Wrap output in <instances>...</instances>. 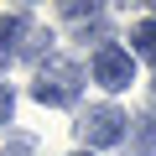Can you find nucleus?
Instances as JSON below:
<instances>
[{
	"mask_svg": "<svg viewBox=\"0 0 156 156\" xmlns=\"http://www.w3.org/2000/svg\"><path fill=\"white\" fill-rule=\"evenodd\" d=\"M78 89H83V68H78L73 57H47V62L37 68L31 99H37V104L62 109V104H73V99H78Z\"/></svg>",
	"mask_w": 156,
	"mask_h": 156,
	"instance_id": "obj_1",
	"label": "nucleus"
},
{
	"mask_svg": "<svg viewBox=\"0 0 156 156\" xmlns=\"http://www.w3.org/2000/svg\"><path fill=\"white\" fill-rule=\"evenodd\" d=\"M94 78H99V83L104 89H130L135 83V57L125 52V47H115V42H104L99 52H94Z\"/></svg>",
	"mask_w": 156,
	"mask_h": 156,
	"instance_id": "obj_2",
	"label": "nucleus"
},
{
	"mask_svg": "<svg viewBox=\"0 0 156 156\" xmlns=\"http://www.w3.org/2000/svg\"><path fill=\"white\" fill-rule=\"evenodd\" d=\"M125 125H130V120H125L115 104H94L83 120H78V135H83L89 146H115V140L125 135Z\"/></svg>",
	"mask_w": 156,
	"mask_h": 156,
	"instance_id": "obj_3",
	"label": "nucleus"
},
{
	"mask_svg": "<svg viewBox=\"0 0 156 156\" xmlns=\"http://www.w3.org/2000/svg\"><path fill=\"white\" fill-rule=\"evenodd\" d=\"M26 16H0V68H5L16 52H21V42H26Z\"/></svg>",
	"mask_w": 156,
	"mask_h": 156,
	"instance_id": "obj_4",
	"label": "nucleus"
},
{
	"mask_svg": "<svg viewBox=\"0 0 156 156\" xmlns=\"http://www.w3.org/2000/svg\"><path fill=\"white\" fill-rule=\"evenodd\" d=\"M130 57L156 62V16H151V21H140V26L130 31Z\"/></svg>",
	"mask_w": 156,
	"mask_h": 156,
	"instance_id": "obj_5",
	"label": "nucleus"
},
{
	"mask_svg": "<svg viewBox=\"0 0 156 156\" xmlns=\"http://www.w3.org/2000/svg\"><path fill=\"white\" fill-rule=\"evenodd\" d=\"M135 156H156V120H135Z\"/></svg>",
	"mask_w": 156,
	"mask_h": 156,
	"instance_id": "obj_6",
	"label": "nucleus"
},
{
	"mask_svg": "<svg viewBox=\"0 0 156 156\" xmlns=\"http://www.w3.org/2000/svg\"><path fill=\"white\" fill-rule=\"evenodd\" d=\"M11 109H16V94H11L5 83H0V125H5V120H11Z\"/></svg>",
	"mask_w": 156,
	"mask_h": 156,
	"instance_id": "obj_7",
	"label": "nucleus"
},
{
	"mask_svg": "<svg viewBox=\"0 0 156 156\" xmlns=\"http://www.w3.org/2000/svg\"><path fill=\"white\" fill-rule=\"evenodd\" d=\"M0 156H31V146H26V140H11V146L0 151Z\"/></svg>",
	"mask_w": 156,
	"mask_h": 156,
	"instance_id": "obj_8",
	"label": "nucleus"
},
{
	"mask_svg": "<svg viewBox=\"0 0 156 156\" xmlns=\"http://www.w3.org/2000/svg\"><path fill=\"white\" fill-rule=\"evenodd\" d=\"M73 156H89V151H73Z\"/></svg>",
	"mask_w": 156,
	"mask_h": 156,
	"instance_id": "obj_9",
	"label": "nucleus"
}]
</instances>
